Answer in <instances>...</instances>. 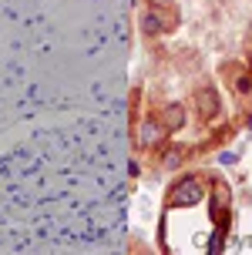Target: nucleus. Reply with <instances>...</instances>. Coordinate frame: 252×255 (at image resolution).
I'll return each instance as SVG.
<instances>
[{
    "instance_id": "f257e3e1",
    "label": "nucleus",
    "mask_w": 252,
    "mask_h": 255,
    "mask_svg": "<svg viewBox=\"0 0 252 255\" xmlns=\"http://www.w3.org/2000/svg\"><path fill=\"white\" fill-rule=\"evenodd\" d=\"M199 198H202V185H199L195 178H185L175 191H172V202H185V205H192V202H199Z\"/></svg>"
},
{
    "instance_id": "f03ea898",
    "label": "nucleus",
    "mask_w": 252,
    "mask_h": 255,
    "mask_svg": "<svg viewBox=\"0 0 252 255\" xmlns=\"http://www.w3.org/2000/svg\"><path fill=\"white\" fill-rule=\"evenodd\" d=\"M165 138V125H158V121H145L138 131V141L145 144V148H151V144H158V141Z\"/></svg>"
},
{
    "instance_id": "7ed1b4c3",
    "label": "nucleus",
    "mask_w": 252,
    "mask_h": 255,
    "mask_svg": "<svg viewBox=\"0 0 252 255\" xmlns=\"http://www.w3.org/2000/svg\"><path fill=\"white\" fill-rule=\"evenodd\" d=\"M199 115L202 118H215V115H219V98H215L212 88L199 91Z\"/></svg>"
},
{
    "instance_id": "20e7f679",
    "label": "nucleus",
    "mask_w": 252,
    "mask_h": 255,
    "mask_svg": "<svg viewBox=\"0 0 252 255\" xmlns=\"http://www.w3.org/2000/svg\"><path fill=\"white\" fill-rule=\"evenodd\" d=\"M165 131H175V128H182L185 125V108H182V104H172V108H168V111H165Z\"/></svg>"
},
{
    "instance_id": "39448f33",
    "label": "nucleus",
    "mask_w": 252,
    "mask_h": 255,
    "mask_svg": "<svg viewBox=\"0 0 252 255\" xmlns=\"http://www.w3.org/2000/svg\"><path fill=\"white\" fill-rule=\"evenodd\" d=\"M141 27H145L148 34H158V30H165V27H168V20H162V17H155V13H148V17L141 20Z\"/></svg>"
},
{
    "instance_id": "423d86ee",
    "label": "nucleus",
    "mask_w": 252,
    "mask_h": 255,
    "mask_svg": "<svg viewBox=\"0 0 252 255\" xmlns=\"http://www.w3.org/2000/svg\"><path fill=\"white\" fill-rule=\"evenodd\" d=\"M232 84L239 88V94H249V91H252V74H236V77H232Z\"/></svg>"
},
{
    "instance_id": "0eeeda50",
    "label": "nucleus",
    "mask_w": 252,
    "mask_h": 255,
    "mask_svg": "<svg viewBox=\"0 0 252 255\" xmlns=\"http://www.w3.org/2000/svg\"><path fill=\"white\" fill-rule=\"evenodd\" d=\"M178 161H182V151H178V148H172V151H168V158H165V165H178Z\"/></svg>"
},
{
    "instance_id": "6e6552de",
    "label": "nucleus",
    "mask_w": 252,
    "mask_h": 255,
    "mask_svg": "<svg viewBox=\"0 0 252 255\" xmlns=\"http://www.w3.org/2000/svg\"><path fill=\"white\" fill-rule=\"evenodd\" d=\"M249 67H252V57H249Z\"/></svg>"
}]
</instances>
